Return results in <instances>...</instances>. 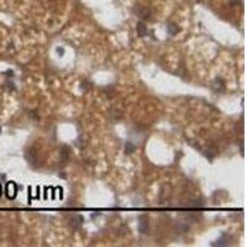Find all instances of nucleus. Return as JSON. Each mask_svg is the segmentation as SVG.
Instances as JSON below:
<instances>
[{
  "label": "nucleus",
  "instance_id": "obj_1",
  "mask_svg": "<svg viewBox=\"0 0 247 247\" xmlns=\"http://www.w3.org/2000/svg\"><path fill=\"white\" fill-rule=\"evenodd\" d=\"M134 12L138 16L141 20H150L151 19V10L148 9L146 6H142V5H136L134 7Z\"/></svg>",
  "mask_w": 247,
  "mask_h": 247
},
{
  "label": "nucleus",
  "instance_id": "obj_7",
  "mask_svg": "<svg viewBox=\"0 0 247 247\" xmlns=\"http://www.w3.org/2000/svg\"><path fill=\"white\" fill-rule=\"evenodd\" d=\"M136 30H137V35H138L140 37H145V36L148 35V29H147V26H146V25H145L142 21L137 22V27H136Z\"/></svg>",
  "mask_w": 247,
  "mask_h": 247
},
{
  "label": "nucleus",
  "instance_id": "obj_12",
  "mask_svg": "<svg viewBox=\"0 0 247 247\" xmlns=\"http://www.w3.org/2000/svg\"><path fill=\"white\" fill-rule=\"evenodd\" d=\"M57 52L60 53V56H62L64 53V48L63 47H58V48H57Z\"/></svg>",
  "mask_w": 247,
  "mask_h": 247
},
{
  "label": "nucleus",
  "instance_id": "obj_6",
  "mask_svg": "<svg viewBox=\"0 0 247 247\" xmlns=\"http://www.w3.org/2000/svg\"><path fill=\"white\" fill-rule=\"evenodd\" d=\"M212 89H214V92H216V93L224 92L225 90V82L221 78H216L212 82Z\"/></svg>",
  "mask_w": 247,
  "mask_h": 247
},
{
  "label": "nucleus",
  "instance_id": "obj_11",
  "mask_svg": "<svg viewBox=\"0 0 247 247\" xmlns=\"http://www.w3.org/2000/svg\"><path fill=\"white\" fill-rule=\"evenodd\" d=\"M135 150H136V146H135L132 142H126V145H125V153H126V154L134 153Z\"/></svg>",
  "mask_w": 247,
  "mask_h": 247
},
{
  "label": "nucleus",
  "instance_id": "obj_14",
  "mask_svg": "<svg viewBox=\"0 0 247 247\" xmlns=\"http://www.w3.org/2000/svg\"><path fill=\"white\" fill-rule=\"evenodd\" d=\"M1 193H3V189H1V184H0V196H1Z\"/></svg>",
  "mask_w": 247,
  "mask_h": 247
},
{
  "label": "nucleus",
  "instance_id": "obj_9",
  "mask_svg": "<svg viewBox=\"0 0 247 247\" xmlns=\"http://www.w3.org/2000/svg\"><path fill=\"white\" fill-rule=\"evenodd\" d=\"M61 157H62V163L65 164L69 158V147L68 146H63L62 147V153H61Z\"/></svg>",
  "mask_w": 247,
  "mask_h": 247
},
{
  "label": "nucleus",
  "instance_id": "obj_4",
  "mask_svg": "<svg viewBox=\"0 0 247 247\" xmlns=\"http://www.w3.org/2000/svg\"><path fill=\"white\" fill-rule=\"evenodd\" d=\"M5 193H6V196L9 199H14L16 196V193H18V188H16V184L14 182H9L6 185V189H5Z\"/></svg>",
  "mask_w": 247,
  "mask_h": 247
},
{
  "label": "nucleus",
  "instance_id": "obj_8",
  "mask_svg": "<svg viewBox=\"0 0 247 247\" xmlns=\"http://www.w3.org/2000/svg\"><path fill=\"white\" fill-rule=\"evenodd\" d=\"M229 238H230V236L227 234H222L221 237L218 238V241L212 243V246H226L229 243Z\"/></svg>",
  "mask_w": 247,
  "mask_h": 247
},
{
  "label": "nucleus",
  "instance_id": "obj_13",
  "mask_svg": "<svg viewBox=\"0 0 247 247\" xmlns=\"http://www.w3.org/2000/svg\"><path fill=\"white\" fill-rule=\"evenodd\" d=\"M238 3V0H231V5H236Z\"/></svg>",
  "mask_w": 247,
  "mask_h": 247
},
{
  "label": "nucleus",
  "instance_id": "obj_5",
  "mask_svg": "<svg viewBox=\"0 0 247 247\" xmlns=\"http://www.w3.org/2000/svg\"><path fill=\"white\" fill-rule=\"evenodd\" d=\"M26 160L29 161V163L31 164V166H34V167L37 166V163H38L37 153H36V151L34 150V148H30V150L26 152Z\"/></svg>",
  "mask_w": 247,
  "mask_h": 247
},
{
  "label": "nucleus",
  "instance_id": "obj_3",
  "mask_svg": "<svg viewBox=\"0 0 247 247\" xmlns=\"http://www.w3.org/2000/svg\"><path fill=\"white\" fill-rule=\"evenodd\" d=\"M83 216L82 215H73L69 218V226L74 230L80 229V226L83 225Z\"/></svg>",
  "mask_w": 247,
  "mask_h": 247
},
{
  "label": "nucleus",
  "instance_id": "obj_2",
  "mask_svg": "<svg viewBox=\"0 0 247 247\" xmlns=\"http://www.w3.org/2000/svg\"><path fill=\"white\" fill-rule=\"evenodd\" d=\"M150 224H148V216L147 215H141L138 218V231L141 234H147Z\"/></svg>",
  "mask_w": 247,
  "mask_h": 247
},
{
  "label": "nucleus",
  "instance_id": "obj_10",
  "mask_svg": "<svg viewBox=\"0 0 247 247\" xmlns=\"http://www.w3.org/2000/svg\"><path fill=\"white\" fill-rule=\"evenodd\" d=\"M167 31H168V34L171 36H174L177 32L179 31V29H178V26H177L176 24H168L167 25Z\"/></svg>",
  "mask_w": 247,
  "mask_h": 247
}]
</instances>
